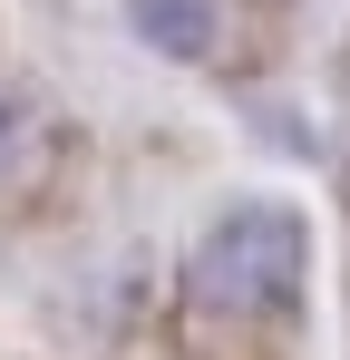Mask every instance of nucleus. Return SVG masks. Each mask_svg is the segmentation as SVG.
<instances>
[{
    "label": "nucleus",
    "instance_id": "f257e3e1",
    "mask_svg": "<svg viewBox=\"0 0 350 360\" xmlns=\"http://www.w3.org/2000/svg\"><path fill=\"white\" fill-rule=\"evenodd\" d=\"M302 273H311V224L273 205V195H253V205H224L195 253H185V292L205 302V311H233V321H273L302 302Z\"/></svg>",
    "mask_w": 350,
    "mask_h": 360
},
{
    "label": "nucleus",
    "instance_id": "f03ea898",
    "mask_svg": "<svg viewBox=\"0 0 350 360\" xmlns=\"http://www.w3.org/2000/svg\"><path fill=\"white\" fill-rule=\"evenodd\" d=\"M127 20H136L146 49H166V59H205L224 10H214V0H127Z\"/></svg>",
    "mask_w": 350,
    "mask_h": 360
},
{
    "label": "nucleus",
    "instance_id": "7ed1b4c3",
    "mask_svg": "<svg viewBox=\"0 0 350 360\" xmlns=\"http://www.w3.org/2000/svg\"><path fill=\"white\" fill-rule=\"evenodd\" d=\"M39 127H49V117H39V98L0 78V176H20V166L39 156Z\"/></svg>",
    "mask_w": 350,
    "mask_h": 360
}]
</instances>
